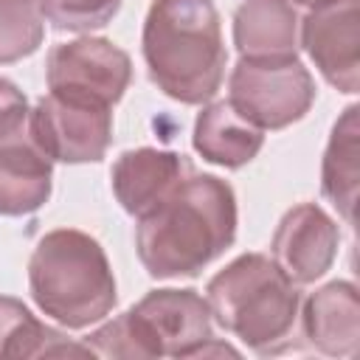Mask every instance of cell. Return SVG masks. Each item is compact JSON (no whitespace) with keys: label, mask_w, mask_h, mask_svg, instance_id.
<instances>
[{"label":"cell","mask_w":360,"mask_h":360,"mask_svg":"<svg viewBox=\"0 0 360 360\" xmlns=\"http://www.w3.org/2000/svg\"><path fill=\"white\" fill-rule=\"evenodd\" d=\"M141 51L152 84L180 104H205L217 96L228 51L214 0H152Z\"/></svg>","instance_id":"2"},{"label":"cell","mask_w":360,"mask_h":360,"mask_svg":"<svg viewBox=\"0 0 360 360\" xmlns=\"http://www.w3.org/2000/svg\"><path fill=\"white\" fill-rule=\"evenodd\" d=\"M357 104H349L332 127L323 163H321V194L338 208L346 222H354L357 183H360V124Z\"/></svg>","instance_id":"16"},{"label":"cell","mask_w":360,"mask_h":360,"mask_svg":"<svg viewBox=\"0 0 360 360\" xmlns=\"http://www.w3.org/2000/svg\"><path fill=\"white\" fill-rule=\"evenodd\" d=\"M45 37L39 0H0V65L31 56Z\"/></svg>","instance_id":"18"},{"label":"cell","mask_w":360,"mask_h":360,"mask_svg":"<svg viewBox=\"0 0 360 360\" xmlns=\"http://www.w3.org/2000/svg\"><path fill=\"white\" fill-rule=\"evenodd\" d=\"M42 17L59 31H93L104 28L121 8V0H39Z\"/></svg>","instance_id":"19"},{"label":"cell","mask_w":360,"mask_h":360,"mask_svg":"<svg viewBox=\"0 0 360 360\" xmlns=\"http://www.w3.org/2000/svg\"><path fill=\"white\" fill-rule=\"evenodd\" d=\"M307 343L329 357H354L360 349V295L352 281L318 287L298 312Z\"/></svg>","instance_id":"13"},{"label":"cell","mask_w":360,"mask_h":360,"mask_svg":"<svg viewBox=\"0 0 360 360\" xmlns=\"http://www.w3.org/2000/svg\"><path fill=\"white\" fill-rule=\"evenodd\" d=\"M25 112H28L25 93H22L14 82H8V79L0 76V129H3L6 124H11L14 118L25 115Z\"/></svg>","instance_id":"20"},{"label":"cell","mask_w":360,"mask_h":360,"mask_svg":"<svg viewBox=\"0 0 360 360\" xmlns=\"http://www.w3.org/2000/svg\"><path fill=\"white\" fill-rule=\"evenodd\" d=\"M211 338L208 301L191 287H166L146 292L127 312L90 332L84 346L98 357H197Z\"/></svg>","instance_id":"5"},{"label":"cell","mask_w":360,"mask_h":360,"mask_svg":"<svg viewBox=\"0 0 360 360\" xmlns=\"http://www.w3.org/2000/svg\"><path fill=\"white\" fill-rule=\"evenodd\" d=\"M292 6H304V8H315V6H321V3H326V0H290Z\"/></svg>","instance_id":"21"},{"label":"cell","mask_w":360,"mask_h":360,"mask_svg":"<svg viewBox=\"0 0 360 360\" xmlns=\"http://www.w3.org/2000/svg\"><path fill=\"white\" fill-rule=\"evenodd\" d=\"M318 73L340 93L360 87V3L326 0L301 20V45Z\"/></svg>","instance_id":"9"},{"label":"cell","mask_w":360,"mask_h":360,"mask_svg":"<svg viewBox=\"0 0 360 360\" xmlns=\"http://www.w3.org/2000/svg\"><path fill=\"white\" fill-rule=\"evenodd\" d=\"M45 82L53 96L115 107L132 82V59L104 37H76L48 51Z\"/></svg>","instance_id":"7"},{"label":"cell","mask_w":360,"mask_h":360,"mask_svg":"<svg viewBox=\"0 0 360 360\" xmlns=\"http://www.w3.org/2000/svg\"><path fill=\"white\" fill-rule=\"evenodd\" d=\"M236 239V194L217 174H188L138 217L135 250L152 278L197 276Z\"/></svg>","instance_id":"1"},{"label":"cell","mask_w":360,"mask_h":360,"mask_svg":"<svg viewBox=\"0 0 360 360\" xmlns=\"http://www.w3.org/2000/svg\"><path fill=\"white\" fill-rule=\"evenodd\" d=\"M233 45L245 59L298 56V14L290 0H245L233 14Z\"/></svg>","instance_id":"14"},{"label":"cell","mask_w":360,"mask_h":360,"mask_svg":"<svg viewBox=\"0 0 360 360\" xmlns=\"http://www.w3.org/2000/svg\"><path fill=\"white\" fill-rule=\"evenodd\" d=\"M28 287L34 304L65 329L104 321L118 301L104 248L76 228H56L37 242L28 262Z\"/></svg>","instance_id":"4"},{"label":"cell","mask_w":360,"mask_h":360,"mask_svg":"<svg viewBox=\"0 0 360 360\" xmlns=\"http://www.w3.org/2000/svg\"><path fill=\"white\" fill-rule=\"evenodd\" d=\"M59 354H90V349L84 343L68 340L59 329L37 321L22 301L0 295V357L22 360Z\"/></svg>","instance_id":"17"},{"label":"cell","mask_w":360,"mask_h":360,"mask_svg":"<svg viewBox=\"0 0 360 360\" xmlns=\"http://www.w3.org/2000/svg\"><path fill=\"white\" fill-rule=\"evenodd\" d=\"M315 79L298 56L245 59L228 79V104L259 129H284L301 121L315 101Z\"/></svg>","instance_id":"6"},{"label":"cell","mask_w":360,"mask_h":360,"mask_svg":"<svg viewBox=\"0 0 360 360\" xmlns=\"http://www.w3.org/2000/svg\"><path fill=\"white\" fill-rule=\"evenodd\" d=\"M205 301L217 323L256 354H278L292 346L301 292L273 256H236L211 276Z\"/></svg>","instance_id":"3"},{"label":"cell","mask_w":360,"mask_h":360,"mask_svg":"<svg viewBox=\"0 0 360 360\" xmlns=\"http://www.w3.org/2000/svg\"><path fill=\"white\" fill-rule=\"evenodd\" d=\"M53 188V160L37 143L31 110L0 129V214L39 211Z\"/></svg>","instance_id":"10"},{"label":"cell","mask_w":360,"mask_h":360,"mask_svg":"<svg viewBox=\"0 0 360 360\" xmlns=\"http://www.w3.org/2000/svg\"><path fill=\"white\" fill-rule=\"evenodd\" d=\"M31 129L53 163H98L112 143V107L48 93L31 110Z\"/></svg>","instance_id":"8"},{"label":"cell","mask_w":360,"mask_h":360,"mask_svg":"<svg viewBox=\"0 0 360 360\" xmlns=\"http://www.w3.org/2000/svg\"><path fill=\"white\" fill-rule=\"evenodd\" d=\"M191 172L194 169L186 160V155L172 149L141 146L118 155L110 180L121 208L129 217H143L152 208H158Z\"/></svg>","instance_id":"12"},{"label":"cell","mask_w":360,"mask_h":360,"mask_svg":"<svg viewBox=\"0 0 360 360\" xmlns=\"http://www.w3.org/2000/svg\"><path fill=\"white\" fill-rule=\"evenodd\" d=\"M191 143L202 160L222 169H242L259 155L264 143V129L242 118L225 98L211 101L197 112Z\"/></svg>","instance_id":"15"},{"label":"cell","mask_w":360,"mask_h":360,"mask_svg":"<svg viewBox=\"0 0 360 360\" xmlns=\"http://www.w3.org/2000/svg\"><path fill=\"white\" fill-rule=\"evenodd\" d=\"M338 245V222L318 202H298L278 219L270 256L295 284H312L332 267Z\"/></svg>","instance_id":"11"}]
</instances>
